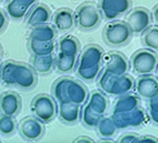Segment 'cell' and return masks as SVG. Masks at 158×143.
<instances>
[{
	"instance_id": "obj_39",
	"label": "cell",
	"mask_w": 158,
	"mask_h": 143,
	"mask_svg": "<svg viewBox=\"0 0 158 143\" xmlns=\"http://www.w3.org/2000/svg\"><path fill=\"white\" fill-rule=\"evenodd\" d=\"M155 70H157V75H158V63H157V66H156V69Z\"/></svg>"
},
{
	"instance_id": "obj_42",
	"label": "cell",
	"mask_w": 158,
	"mask_h": 143,
	"mask_svg": "<svg viewBox=\"0 0 158 143\" xmlns=\"http://www.w3.org/2000/svg\"><path fill=\"white\" fill-rule=\"evenodd\" d=\"M0 65H1V62H0Z\"/></svg>"
},
{
	"instance_id": "obj_36",
	"label": "cell",
	"mask_w": 158,
	"mask_h": 143,
	"mask_svg": "<svg viewBox=\"0 0 158 143\" xmlns=\"http://www.w3.org/2000/svg\"><path fill=\"white\" fill-rule=\"evenodd\" d=\"M151 15H152V18H153V21L158 25V5H156L155 7L153 8Z\"/></svg>"
},
{
	"instance_id": "obj_24",
	"label": "cell",
	"mask_w": 158,
	"mask_h": 143,
	"mask_svg": "<svg viewBox=\"0 0 158 143\" xmlns=\"http://www.w3.org/2000/svg\"><path fill=\"white\" fill-rule=\"evenodd\" d=\"M57 48H58V53L68 55V56L77 57L81 52V44L75 36L64 35L59 40Z\"/></svg>"
},
{
	"instance_id": "obj_34",
	"label": "cell",
	"mask_w": 158,
	"mask_h": 143,
	"mask_svg": "<svg viewBox=\"0 0 158 143\" xmlns=\"http://www.w3.org/2000/svg\"><path fill=\"white\" fill-rule=\"evenodd\" d=\"M148 143V142H153V143H158V139L156 138V137L154 136H148V134H146V136H142L139 137V143Z\"/></svg>"
},
{
	"instance_id": "obj_11",
	"label": "cell",
	"mask_w": 158,
	"mask_h": 143,
	"mask_svg": "<svg viewBox=\"0 0 158 143\" xmlns=\"http://www.w3.org/2000/svg\"><path fill=\"white\" fill-rule=\"evenodd\" d=\"M126 22L133 34H142L152 24L151 12L144 7H135L126 14Z\"/></svg>"
},
{
	"instance_id": "obj_28",
	"label": "cell",
	"mask_w": 158,
	"mask_h": 143,
	"mask_svg": "<svg viewBox=\"0 0 158 143\" xmlns=\"http://www.w3.org/2000/svg\"><path fill=\"white\" fill-rule=\"evenodd\" d=\"M18 130V124H16L15 117L1 114L0 115V136L9 138L12 137Z\"/></svg>"
},
{
	"instance_id": "obj_4",
	"label": "cell",
	"mask_w": 158,
	"mask_h": 143,
	"mask_svg": "<svg viewBox=\"0 0 158 143\" xmlns=\"http://www.w3.org/2000/svg\"><path fill=\"white\" fill-rule=\"evenodd\" d=\"M97 84L105 94L111 96H120L134 90V79L129 74L116 75L102 71L97 78Z\"/></svg>"
},
{
	"instance_id": "obj_16",
	"label": "cell",
	"mask_w": 158,
	"mask_h": 143,
	"mask_svg": "<svg viewBox=\"0 0 158 143\" xmlns=\"http://www.w3.org/2000/svg\"><path fill=\"white\" fill-rule=\"evenodd\" d=\"M51 22L57 33H65L73 30L75 25L74 12L69 8H60L55 11L51 17Z\"/></svg>"
},
{
	"instance_id": "obj_21",
	"label": "cell",
	"mask_w": 158,
	"mask_h": 143,
	"mask_svg": "<svg viewBox=\"0 0 158 143\" xmlns=\"http://www.w3.org/2000/svg\"><path fill=\"white\" fill-rule=\"evenodd\" d=\"M86 104L93 111H95L96 114L100 116H105L106 111L108 110V107H109V102H108L106 94L102 91H98V90H94L89 94Z\"/></svg>"
},
{
	"instance_id": "obj_32",
	"label": "cell",
	"mask_w": 158,
	"mask_h": 143,
	"mask_svg": "<svg viewBox=\"0 0 158 143\" xmlns=\"http://www.w3.org/2000/svg\"><path fill=\"white\" fill-rule=\"evenodd\" d=\"M139 136L133 132H127V133L121 134L118 138L117 142L119 143H139Z\"/></svg>"
},
{
	"instance_id": "obj_3",
	"label": "cell",
	"mask_w": 158,
	"mask_h": 143,
	"mask_svg": "<svg viewBox=\"0 0 158 143\" xmlns=\"http://www.w3.org/2000/svg\"><path fill=\"white\" fill-rule=\"evenodd\" d=\"M104 50L95 44L87 45L81 50L77 60V75L85 82H94L97 80L102 68Z\"/></svg>"
},
{
	"instance_id": "obj_2",
	"label": "cell",
	"mask_w": 158,
	"mask_h": 143,
	"mask_svg": "<svg viewBox=\"0 0 158 143\" xmlns=\"http://www.w3.org/2000/svg\"><path fill=\"white\" fill-rule=\"evenodd\" d=\"M52 97L58 104L74 103L77 105H84L89 99V90L83 82L71 77H61L57 79L51 86Z\"/></svg>"
},
{
	"instance_id": "obj_22",
	"label": "cell",
	"mask_w": 158,
	"mask_h": 143,
	"mask_svg": "<svg viewBox=\"0 0 158 143\" xmlns=\"http://www.w3.org/2000/svg\"><path fill=\"white\" fill-rule=\"evenodd\" d=\"M57 37V31L52 26V24L46 23L40 25L33 26L28 34V38L42 42H52Z\"/></svg>"
},
{
	"instance_id": "obj_37",
	"label": "cell",
	"mask_w": 158,
	"mask_h": 143,
	"mask_svg": "<svg viewBox=\"0 0 158 143\" xmlns=\"http://www.w3.org/2000/svg\"><path fill=\"white\" fill-rule=\"evenodd\" d=\"M99 142L104 143V142H114V139H111V138H102L99 140Z\"/></svg>"
},
{
	"instance_id": "obj_35",
	"label": "cell",
	"mask_w": 158,
	"mask_h": 143,
	"mask_svg": "<svg viewBox=\"0 0 158 143\" xmlns=\"http://www.w3.org/2000/svg\"><path fill=\"white\" fill-rule=\"evenodd\" d=\"M74 143H94L95 141L91 138V137H87V136H81V137H77L74 141Z\"/></svg>"
},
{
	"instance_id": "obj_41",
	"label": "cell",
	"mask_w": 158,
	"mask_h": 143,
	"mask_svg": "<svg viewBox=\"0 0 158 143\" xmlns=\"http://www.w3.org/2000/svg\"><path fill=\"white\" fill-rule=\"evenodd\" d=\"M0 142H1V139H0Z\"/></svg>"
},
{
	"instance_id": "obj_26",
	"label": "cell",
	"mask_w": 158,
	"mask_h": 143,
	"mask_svg": "<svg viewBox=\"0 0 158 143\" xmlns=\"http://www.w3.org/2000/svg\"><path fill=\"white\" fill-rule=\"evenodd\" d=\"M77 57L68 56L61 53H57L55 57V69L60 74H69L75 69Z\"/></svg>"
},
{
	"instance_id": "obj_12",
	"label": "cell",
	"mask_w": 158,
	"mask_h": 143,
	"mask_svg": "<svg viewBox=\"0 0 158 143\" xmlns=\"http://www.w3.org/2000/svg\"><path fill=\"white\" fill-rule=\"evenodd\" d=\"M118 129L137 128L146 122L147 115L141 107L123 114H114L111 116Z\"/></svg>"
},
{
	"instance_id": "obj_13",
	"label": "cell",
	"mask_w": 158,
	"mask_h": 143,
	"mask_svg": "<svg viewBox=\"0 0 158 143\" xmlns=\"http://www.w3.org/2000/svg\"><path fill=\"white\" fill-rule=\"evenodd\" d=\"M104 70L116 75L126 74L129 70V61L124 55L118 52H110L102 56Z\"/></svg>"
},
{
	"instance_id": "obj_5",
	"label": "cell",
	"mask_w": 158,
	"mask_h": 143,
	"mask_svg": "<svg viewBox=\"0 0 158 143\" xmlns=\"http://www.w3.org/2000/svg\"><path fill=\"white\" fill-rule=\"evenodd\" d=\"M102 37L108 46L119 48L131 42L133 33L126 22L110 21L102 31Z\"/></svg>"
},
{
	"instance_id": "obj_38",
	"label": "cell",
	"mask_w": 158,
	"mask_h": 143,
	"mask_svg": "<svg viewBox=\"0 0 158 143\" xmlns=\"http://www.w3.org/2000/svg\"><path fill=\"white\" fill-rule=\"evenodd\" d=\"M2 56H3V48H2V46H1V44H0V61L2 59Z\"/></svg>"
},
{
	"instance_id": "obj_6",
	"label": "cell",
	"mask_w": 158,
	"mask_h": 143,
	"mask_svg": "<svg viewBox=\"0 0 158 143\" xmlns=\"http://www.w3.org/2000/svg\"><path fill=\"white\" fill-rule=\"evenodd\" d=\"M102 17L94 2H84L74 12L75 25L83 32H91L100 25Z\"/></svg>"
},
{
	"instance_id": "obj_18",
	"label": "cell",
	"mask_w": 158,
	"mask_h": 143,
	"mask_svg": "<svg viewBox=\"0 0 158 143\" xmlns=\"http://www.w3.org/2000/svg\"><path fill=\"white\" fill-rule=\"evenodd\" d=\"M38 0H8L5 6L6 13L14 21H21Z\"/></svg>"
},
{
	"instance_id": "obj_19",
	"label": "cell",
	"mask_w": 158,
	"mask_h": 143,
	"mask_svg": "<svg viewBox=\"0 0 158 143\" xmlns=\"http://www.w3.org/2000/svg\"><path fill=\"white\" fill-rule=\"evenodd\" d=\"M141 106V99L139 96H137L136 94H132V92L130 93L123 94L117 99V101L114 102V106H112V115L114 114H123L128 113L131 110H134L136 108H139Z\"/></svg>"
},
{
	"instance_id": "obj_20",
	"label": "cell",
	"mask_w": 158,
	"mask_h": 143,
	"mask_svg": "<svg viewBox=\"0 0 158 143\" xmlns=\"http://www.w3.org/2000/svg\"><path fill=\"white\" fill-rule=\"evenodd\" d=\"M80 105H77L74 103L68 102V103L59 104V118L60 121L65 124H74L80 120Z\"/></svg>"
},
{
	"instance_id": "obj_33",
	"label": "cell",
	"mask_w": 158,
	"mask_h": 143,
	"mask_svg": "<svg viewBox=\"0 0 158 143\" xmlns=\"http://www.w3.org/2000/svg\"><path fill=\"white\" fill-rule=\"evenodd\" d=\"M9 24V18L6 11L0 9V34H2Z\"/></svg>"
},
{
	"instance_id": "obj_17",
	"label": "cell",
	"mask_w": 158,
	"mask_h": 143,
	"mask_svg": "<svg viewBox=\"0 0 158 143\" xmlns=\"http://www.w3.org/2000/svg\"><path fill=\"white\" fill-rule=\"evenodd\" d=\"M51 17H52V13L48 6L37 2L31 8L24 19H25V23L33 27V26L40 25V24L50 23Z\"/></svg>"
},
{
	"instance_id": "obj_31",
	"label": "cell",
	"mask_w": 158,
	"mask_h": 143,
	"mask_svg": "<svg viewBox=\"0 0 158 143\" xmlns=\"http://www.w3.org/2000/svg\"><path fill=\"white\" fill-rule=\"evenodd\" d=\"M148 117L155 124H158V94L149 99Z\"/></svg>"
},
{
	"instance_id": "obj_1",
	"label": "cell",
	"mask_w": 158,
	"mask_h": 143,
	"mask_svg": "<svg viewBox=\"0 0 158 143\" xmlns=\"http://www.w3.org/2000/svg\"><path fill=\"white\" fill-rule=\"evenodd\" d=\"M0 82L3 86L31 91L37 85V73L31 66L14 60H6L0 65Z\"/></svg>"
},
{
	"instance_id": "obj_29",
	"label": "cell",
	"mask_w": 158,
	"mask_h": 143,
	"mask_svg": "<svg viewBox=\"0 0 158 143\" xmlns=\"http://www.w3.org/2000/svg\"><path fill=\"white\" fill-rule=\"evenodd\" d=\"M102 117V116L98 115V114H96L95 111H93L86 103L84 104L83 108H82L81 111H80V121L83 124L84 127H86V128H91V129H94V128H95L98 120H99Z\"/></svg>"
},
{
	"instance_id": "obj_15",
	"label": "cell",
	"mask_w": 158,
	"mask_h": 143,
	"mask_svg": "<svg viewBox=\"0 0 158 143\" xmlns=\"http://www.w3.org/2000/svg\"><path fill=\"white\" fill-rule=\"evenodd\" d=\"M134 89L137 96L149 99L158 94V79L151 74H143L134 81Z\"/></svg>"
},
{
	"instance_id": "obj_40",
	"label": "cell",
	"mask_w": 158,
	"mask_h": 143,
	"mask_svg": "<svg viewBox=\"0 0 158 143\" xmlns=\"http://www.w3.org/2000/svg\"><path fill=\"white\" fill-rule=\"evenodd\" d=\"M3 1H6V0H0V2H3Z\"/></svg>"
},
{
	"instance_id": "obj_10",
	"label": "cell",
	"mask_w": 158,
	"mask_h": 143,
	"mask_svg": "<svg viewBox=\"0 0 158 143\" xmlns=\"http://www.w3.org/2000/svg\"><path fill=\"white\" fill-rule=\"evenodd\" d=\"M132 0H98V9L104 19L112 21L126 15L132 9Z\"/></svg>"
},
{
	"instance_id": "obj_27",
	"label": "cell",
	"mask_w": 158,
	"mask_h": 143,
	"mask_svg": "<svg viewBox=\"0 0 158 143\" xmlns=\"http://www.w3.org/2000/svg\"><path fill=\"white\" fill-rule=\"evenodd\" d=\"M95 128L100 138H112L118 130L114 119L111 117H105V116H102L98 120Z\"/></svg>"
},
{
	"instance_id": "obj_25",
	"label": "cell",
	"mask_w": 158,
	"mask_h": 143,
	"mask_svg": "<svg viewBox=\"0 0 158 143\" xmlns=\"http://www.w3.org/2000/svg\"><path fill=\"white\" fill-rule=\"evenodd\" d=\"M57 48L56 42H42V40L28 38L27 49L32 56H47L52 55Z\"/></svg>"
},
{
	"instance_id": "obj_7",
	"label": "cell",
	"mask_w": 158,
	"mask_h": 143,
	"mask_svg": "<svg viewBox=\"0 0 158 143\" xmlns=\"http://www.w3.org/2000/svg\"><path fill=\"white\" fill-rule=\"evenodd\" d=\"M31 111L33 116L44 124H50L58 114L57 102L49 94H38L31 102Z\"/></svg>"
},
{
	"instance_id": "obj_30",
	"label": "cell",
	"mask_w": 158,
	"mask_h": 143,
	"mask_svg": "<svg viewBox=\"0 0 158 143\" xmlns=\"http://www.w3.org/2000/svg\"><path fill=\"white\" fill-rule=\"evenodd\" d=\"M142 44L148 49L158 52V25L149 26L143 32Z\"/></svg>"
},
{
	"instance_id": "obj_9",
	"label": "cell",
	"mask_w": 158,
	"mask_h": 143,
	"mask_svg": "<svg viewBox=\"0 0 158 143\" xmlns=\"http://www.w3.org/2000/svg\"><path fill=\"white\" fill-rule=\"evenodd\" d=\"M18 131L21 138L27 142H36L44 138L46 133L45 124L34 116L25 117L18 124Z\"/></svg>"
},
{
	"instance_id": "obj_8",
	"label": "cell",
	"mask_w": 158,
	"mask_h": 143,
	"mask_svg": "<svg viewBox=\"0 0 158 143\" xmlns=\"http://www.w3.org/2000/svg\"><path fill=\"white\" fill-rule=\"evenodd\" d=\"M158 63V56L156 52L148 48L139 49L131 57V67L137 75L151 74L155 71Z\"/></svg>"
},
{
	"instance_id": "obj_23",
	"label": "cell",
	"mask_w": 158,
	"mask_h": 143,
	"mask_svg": "<svg viewBox=\"0 0 158 143\" xmlns=\"http://www.w3.org/2000/svg\"><path fill=\"white\" fill-rule=\"evenodd\" d=\"M31 65L36 73L47 75L55 69V56L54 54L47 56H32Z\"/></svg>"
},
{
	"instance_id": "obj_14",
	"label": "cell",
	"mask_w": 158,
	"mask_h": 143,
	"mask_svg": "<svg viewBox=\"0 0 158 143\" xmlns=\"http://www.w3.org/2000/svg\"><path fill=\"white\" fill-rule=\"evenodd\" d=\"M22 110V99L14 91H6L0 94V113L16 117Z\"/></svg>"
}]
</instances>
